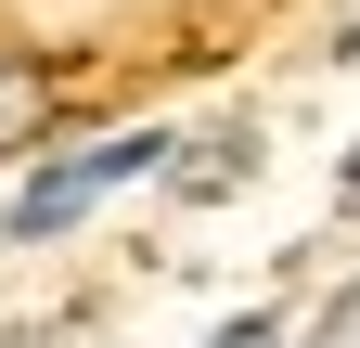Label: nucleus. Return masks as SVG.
I'll return each instance as SVG.
<instances>
[{"mask_svg":"<svg viewBox=\"0 0 360 348\" xmlns=\"http://www.w3.org/2000/svg\"><path fill=\"white\" fill-rule=\"evenodd\" d=\"M52 116H65V65L0 39V168H39L52 155Z\"/></svg>","mask_w":360,"mask_h":348,"instance_id":"obj_3","label":"nucleus"},{"mask_svg":"<svg viewBox=\"0 0 360 348\" xmlns=\"http://www.w3.org/2000/svg\"><path fill=\"white\" fill-rule=\"evenodd\" d=\"M167 155H180V129H103V142H77V155H39L13 181V206H0V245H65L103 194L167 181Z\"/></svg>","mask_w":360,"mask_h":348,"instance_id":"obj_1","label":"nucleus"},{"mask_svg":"<svg viewBox=\"0 0 360 348\" xmlns=\"http://www.w3.org/2000/svg\"><path fill=\"white\" fill-rule=\"evenodd\" d=\"M13 348H90V310H52V323H13Z\"/></svg>","mask_w":360,"mask_h":348,"instance_id":"obj_5","label":"nucleus"},{"mask_svg":"<svg viewBox=\"0 0 360 348\" xmlns=\"http://www.w3.org/2000/svg\"><path fill=\"white\" fill-rule=\"evenodd\" d=\"M335 220H360V142L335 155Z\"/></svg>","mask_w":360,"mask_h":348,"instance_id":"obj_6","label":"nucleus"},{"mask_svg":"<svg viewBox=\"0 0 360 348\" xmlns=\"http://www.w3.org/2000/svg\"><path fill=\"white\" fill-rule=\"evenodd\" d=\"M257 168H270L257 116H206V129H180V155H167V206H232Z\"/></svg>","mask_w":360,"mask_h":348,"instance_id":"obj_2","label":"nucleus"},{"mask_svg":"<svg viewBox=\"0 0 360 348\" xmlns=\"http://www.w3.org/2000/svg\"><path fill=\"white\" fill-rule=\"evenodd\" d=\"M206 348H296V323H283V310H232Z\"/></svg>","mask_w":360,"mask_h":348,"instance_id":"obj_4","label":"nucleus"}]
</instances>
